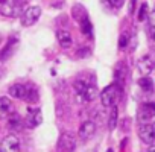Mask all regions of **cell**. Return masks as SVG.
I'll use <instances>...</instances> for the list:
<instances>
[{
  "label": "cell",
  "mask_w": 155,
  "mask_h": 152,
  "mask_svg": "<svg viewBox=\"0 0 155 152\" xmlns=\"http://www.w3.org/2000/svg\"><path fill=\"white\" fill-rule=\"evenodd\" d=\"M120 94H122L120 87H119L117 84H111V85L105 87L104 91L101 93V102H102L104 107H111V108H113V107H116V104L119 102Z\"/></svg>",
  "instance_id": "6da1fadb"
},
{
  "label": "cell",
  "mask_w": 155,
  "mask_h": 152,
  "mask_svg": "<svg viewBox=\"0 0 155 152\" xmlns=\"http://www.w3.org/2000/svg\"><path fill=\"white\" fill-rule=\"evenodd\" d=\"M21 0H0V14L5 17H15L20 12Z\"/></svg>",
  "instance_id": "7a4b0ae2"
},
{
  "label": "cell",
  "mask_w": 155,
  "mask_h": 152,
  "mask_svg": "<svg viewBox=\"0 0 155 152\" xmlns=\"http://www.w3.org/2000/svg\"><path fill=\"white\" fill-rule=\"evenodd\" d=\"M41 15V8L40 6H29L28 9H25V12L21 14V25L25 28H29V26H34L38 18Z\"/></svg>",
  "instance_id": "3957f363"
},
{
  "label": "cell",
  "mask_w": 155,
  "mask_h": 152,
  "mask_svg": "<svg viewBox=\"0 0 155 152\" xmlns=\"http://www.w3.org/2000/svg\"><path fill=\"white\" fill-rule=\"evenodd\" d=\"M0 152H20V140L17 135L9 134L0 143Z\"/></svg>",
  "instance_id": "277c9868"
},
{
  "label": "cell",
  "mask_w": 155,
  "mask_h": 152,
  "mask_svg": "<svg viewBox=\"0 0 155 152\" xmlns=\"http://www.w3.org/2000/svg\"><path fill=\"white\" fill-rule=\"evenodd\" d=\"M25 125L28 128H37L38 125H41L43 122V116H41V111L37 110V108H29L28 110V114L25 117Z\"/></svg>",
  "instance_id": "5b68a950"
},
{
  "label": "cell",
  "mask_w": 155,
  "mask_h": 152,
  "mask_svg": "<svg viewBox=\"0 0 155 152\" xmlns=\"http://www.w3.org/2000/svg\"><path fill=\"white\" fill-rule=\"evenodd\" d=\"M76 147V140L70 134H62L58 141V152H73Z\"/></svg>",
  "instance_id": "8992f818"
},
{
  "label": "cell",
  "mask_w": 155,
  "mask_h": 152,
  "mask_svg": "<svg viewBox=\"0 0 155 152\" xmlns=\"http://www.w3.org/2000/svg\"><path fill=\"white\" fill-rule=\"evenodd\" d=\"M138 71L143 74V76H147L153 68H155V56L152 55H144L143 58H140L138 61Z\"/></svg>",
  "instance_id": "52a82bcc"
},
{
  "label": "cell",
  "mask_w": 155,
  "mask_h": 152,
  "mask_svg": "<svg viewBox=\"0 0 155 152\" xmlns=\"http://www.w3.org/2000/svg\"><path fill=\"white\" fill-rule=\"evenodd\" d=\"M94 132H96V123L91 122V120H85L81 125L79 131H78V135H79V138L82 141H87V140H90L94 135Z\"/></svg>",
  "instance_id": "ba28073f"
},
{
  "label": "cell",
  "mask_w": 155,
  "mask_h": 152,
  "mask_svg": "<svg viewBox=\"0 0 155 152\" xmlns=\"http://www.w3.org/2000/svg\"><path fill=\"white\" fill-rule=\"evenodd\" d=\"M138 135H140V140L146 144H152L155 143V131H153V126L152 125H141L140 129H138Z\"/></svg>",
  "instance_id": "9c48e42d"
},
{
  "label": "cell",
  "mask_w": 155,
  "mask_h": 152,
  "mask_svg": "<svg viewBox=\"0 0 155 152\" xmlns=\"http://www.w3.org/2000/svg\"><path fill=\"white\" fill-rule=\"evenodd\" d=\"M14 113V104L9 97H0V119H6Z\"/></svg>",
  "instance_id": "30bf717a"
},
{
  "label": "cell",
  "mask_w": 155,
  "mask_h": 152,
  "mask_svg": "<svg viewBox=\"0 0 155 152\" xmlns=\"http://www.w3.org/2000/svg\"><path fill=\"white\" fill-rule=\"evenodd\" d=\"M17 46H18V40L17 38H11L8 43H6V46L0 50V61H6V59H9L11 58V55L14 53V50L17 49Z\"/></svg>",
  "instance_id": "8fae6325"
},
{
  "label": "cell",
  "mask_w": 155,
  "mask_h": 152,
  "mask_svg": "<svg viewBox=\"0 0 155 152\" xmlns=\"http://www.w3.org/2000/svg\"><path fill=\"white\" fill-rule=\"evenodd\" d=\"M9 94L15 99H26L28 97V93H29V88L23 84H14L9 87Z\"/></svg>",
  "instance_id": "7c38bea8"
},
{
  "label": "cell",
  "mask_w": 155,
  "mask_h": 152,
  "mask_svg": "<svg viewBox=\"0 0 155 152\" xmlns=\"http://www.w3.org/2000/svg\"><path fill=\"white\" fill-rule=\"evenodd\" d=\"M155 116V102H149V104H144L140 111H138V119L140 120H149Z\"/></svg>",
  "instance_id": "4fadbf2b"
},
{
  "label": "cell",
  "mask_w": 155,
  "mask_h": 152,
  "mask_svg": "<svg viewBox=\"0 0 155 152\" xmlns=\"http://www.w3.org/2000/svg\"><path fill=\"white\" fill-rule=\"evenodd\" d=\"M56 40H58V44L62 47V49H68L73 43V38L70 35L68 31H64V29H59L56 32Z\"/></svg>",
  "instance_id": "5bb4252c"
},
{
  "label": "cell",
  "mask_w": 155,
  "mask_h": 152,
  "mask_svg": "<svg viewBox=\"0 0 155 152\" xmlns=\"http://www.w3.org/2000/svg\"><path fill=\"white\" fill-rule=\"evenodd\" d=\"M79 97H81L82 101H85V102H91V101H94V99L97 97V88H96V85H93V84H87L85 88L82 90V93L79 94Z\"/></svg>",
  "instance_id": "9a60e30c"
},
{
  "label": "cell",
  "mask_w": 155,
  "mask_h": 152,
  "mask_svg": "<svg viewBox=\"0 0 155 152\" xmlns=\"http://www.w3.org/2000/svg\"><path fill=\"white\" fill-rule=\"evenodd\" d=\"M23 125H25V122H23V119H21L18 114L12 113V114L8 117V126H9L11 129L18 131V129H21V126H23Z\"/></svg>",
  "instance_id": "2e32d148"
},
{
  "label": "cell",
  "mask_w": 155,
  "mask_h": 152,
  "mask_svg": "<svg viewBox=\"0 0 155 152\" xmlns=\"http://www.w3.org/2000/svg\"><path fill=\"white\" fill-rule=\"evenodd\" d=\"M138 85H140V88H141L143 91H146V93L153 91V82H152L150 78H147V76H143V78L138 81Z\"/></svg>",
  "instance_id": "e0dca14e"
},
{
  "label": "cell",
  "mask_w": 155,
  "mask_h": 152,
  "mask_svg": "<svg viewBox=\"0 0 155 152\" xmlns=\"http://www.w3.org/2000/svg\"><path fill=\"white\" fill-rule=\"evenodd\" d=\"M71 14H73V17L76 18V21H78V23H79L82 18H85V17H87V11H85L81 5H76V6H73Z\"/></svg>",
  "instance_id": "ac0fdd59"
},
{
  "label": "cell",
  "mask_w": 155,
  "mask_h": 152,
  "mask_svg": "<svg viewBox=\"0 0 155 152\" xmlns=\"http://www.w3.org/2000/svg\"><path fill=\"white\" fill-rule=\"evenodd\" d=\"M117 114H119L117 107H113L111 113H110V119H108V129L110 131H113L116 128V125H117Z\"/></svg>",
  "instance_id": "d6986e66"
},
{
  "label": "cell",
  "mask_w": 155,
  "mask_h": 152,
  "mask_svg": "<svg viewBox=\"0 0 155 152\" xmlns=\"http://www.w3.org/2000/svg\"><path fill=\"white\" fill-rule=\"evenodd\" d=\"M79 26H81V31H82V34H87V35H90V34H91V23H90L88 17L82 18V20L79 21Z\"/></svg>",
  "instance_id": "ffe728a7"
},
{
  "label": "cell",
  "mask_w": 155,
  "mask_h": 152,
  "mask_svg": "<svg viewBox=\"0 0 155 152\" xmlns=\"http://www.w3.org/2000/svg\"><path fill=\"white\" fill-rule=\"evenodd\" d=\"M146 17H147V5L143 3L140 6V11H138V20L143 21V20H146Z\"/></svg>",
  "instance_id": "44dd1931"
},
{
  "label": "cell",
  "mask_w": 155,
  "mask_h": 152,
  "mask_svg": "<svg viewBox=\"0 0 155 152\" xmlns=\"http://www.w3.org/2000/svg\"><path fill=\"white\" fill-rule=\"evenodd\" d=\"M128 41H129L128 35H126V34H123V35L120 37V40H119V47H120V49H125V47L128 46Z\"/></svg>",
  "instance_id": "7402d4cb"
},
{
  "label": "cell",
  "mask_w": 155,
  "mask_h": 152,
  "mask_svg": "<svg viewBox=\"0 0 155 152\" xmlns=\"http://www.w3.org/2000/svg\"><path fill=\"white\" fill-rule=\"evenodd\" d=\"M123 2H125V0H108V3L111 6H114V8H120L123 5Z\"/></svg>",
  "instance_id": "603a6c76"
},
{
  "label": "cell",
  "mask_w": 155,
  "mask_h": 152,
  "mask_svg": "<svg viewBox=\"0 0 155 152\" xmlns=\"http://www.w3.org/2000/svg\"><path fill=\"white\" fill-rule=\"evenodd\" d=\"M149 23H150V28H155V11L150 12V15H149Z\"/></svg>",
  "instance_id": "cb8c5ba5"
},
{
  "label": "cell",
  "mask_w": 155,
  "mask_h": 152,
  "mask_svg": "<svg viewBox=\"0 0 155 152\" xmlns=\"http://www.w3.org/2000/svg\"><path fill=\"white\" fill-rule=\"evenodd\" d=\"M149 34H150V38L155 41V28H150V32Z\"/></svg>",
  "instance_id": "d4e9b609"
},
{
  "label": "cell",
  "mask_w": 155,
  "mask_h": 152,
  "mask_svg": "<svg viewBox=\"0 0 155 152\" xmlns=\"http://www.w3.org/2000/svg\"><path fill=\"white\" fill-rule=\"evenodd\" d=\"M147 152H155V143H152V144H150V147L147 149Z\"/></svg>",
  "instance_id": "484cf974"
},
{
  "label": "cell",
  "mask_w": 155,
  "mask_h": 152,
  "mask_svg": "<svg viewBox=\"0 0 155 152\" xmlns=\"http://www.w3.org/2000/svg\"><path fill=\"white\" fill-rule=\"evenodd\" d=\"M152 126H153V131H155V122H153V123H152Z\"/></svg>",
  "instance_id": "4316f807"
},
{
  "label": "cell",
  "mask_w": 155,
  "mask_h": 152,
  "mask_svg": "<svg viewBox=\"0 0 155 152\" xmlns=\"http://www.w3.org/2000/svg\"><path fill=\"white\" fill-rule=\"evenodd\" d=\"M108 152H113V150H111V149H108Z\"/></svg>",
  "instance_id": "83f0119b"
}]
</instances>
